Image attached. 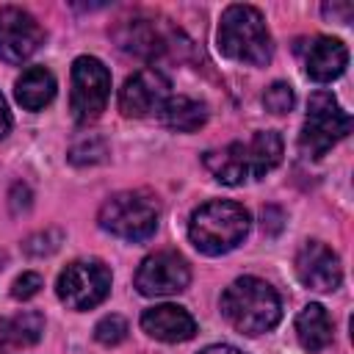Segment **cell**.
<instances>
[{
	"label": "cell",
	"mask_w": 354,
	"mask_h": 354,
	"mask_svg": "<svg viewBox=\"0 0 354 354\" xmlns=\"http://www.w3.org/2000/svg\"><path fill=\"white\" fill-rule=\"evenodd\" d=\"M202 160L218 183L243 185L249 180L266 177L274 166H279V160H282V136L277 130H260L246 144L232 141L221 149H207Z\"/></svg>",
	"instance_id": "obj_1"
},
{
	"label": "cell",
	"mask_w": 354,
	"mask_h": 354,
	"mask_svg": "<svg viewBox=\"0 0 354 354\" xmlns=\"http://www.w3.org/2000/svg\"><path fill=\"white\" fill-rule=\"evenodd\" d=\"M8 130H11V111L6 105V97L0 94V138H6Z\"/></svg>",
	"instance_id": "obj_25"
},
{
	"label": "cell",
	"mask_w": 354,
	"mask_h": 354,
	"mask_svg": "<svg viewBox=\"0 0 354 354\" xmlns=\"http://www.w3.org/2000/svg\"><path fill=\"white\" fill-rule=\"evenodd\" d=\"M171 97V83L160 69H138L119 88V111L133 119H144L160 113L166 100Z\"/></svg>",
	"instance_id": "obj_10"
},
{
	"label": "cell",
	"mask_w": 354,
	"mask_h": 354,
	"mask_svg": "<svg viewBox=\"0 0 354 354\" xmlns=\"http://www.w3.org/2000/svg\"><path fill=\"white\" fill-rule=\"evenodd\" d=\"M351 130V116L340 108V102L329 91H315L307 102V116L299 136V149L304 158L326 155L340 138Z\"/></svg>",
	"instance_id": "obj_6"
},
{
	"label": "cell",
	"mask_w": 354,
	"mask_h": 354,
	"mask_svg": "<svg viewBox=\"0 0 354 354\" xmlns=\"http://www.w3.org/2000/svg\"><path fill=\"white\" fill-rule=\"evenodd\" d=\"M160 119L166 127L177 130V133H194L207 122V108L199 100L191 97H169L166 105L160 108Z\"/></svg>",
	"instance_id": "obj_18"
},
{
	"label": "cell",
	"mask_w": 354,
	"mask_h": 354,
	"mask_svg": "<svg viewBox=\"0 0 354 354\" xmlns=\"http://www.w3.org/2000/svg\"><path fill=\"white\" fill-rule=\"evenodd\" d=\"M111 97V72L94 55H80L72 64V94L69 108L77 124H91L102 116Z\"/></svg>",
	"instance_id": "obj_7"
},
{
	"label": "cell",
	"mask_w": 354,
	"mask_h": 354,
	"mask_svg": "<svg viewBox=\"0 0 354 354\" xmlns=\"http://www.w3.org/2000/svg\"><path fill=\"white\" fill-rule=\"evenodd\" d=\"M216 41H218L221 55L238 64H249V66H266L274 55L271 33L266 28L263 14L246 3H235L224 8L218 19Z\"/></svg>",
	"instance_id": "obj_3"
},
{
	"label": "cell",
	"mask_w": 354,
	"mask_h": 354,
	"mask_svg": "<svg viewBox=\"0 0 354 354\" xmlns=\"http://www.w3.org/2000/svg\"><path fill=\"white\" fill-rule=\"evenodd\" d=\"M41 332H44V318L33 310L0 318V354L28 348V346L39 343Z\"/></svg>",
	"instance_id": "obj_15"
},
{
	"label": "cell",
	"mask_w": 354,
	"mask_h": 354,
	"mask_svg": "<svg viewBox=\"0 0 354 354\" xmlns=\"http://www.w3.org/2000/svg\"><path fill=\"white\" fill-rule=\"evenodd\" d=\"M296 277L301 285H307L310 290H318V293H326V290H335L340 282H343V266H340V257L321 241H307L299 246L296 252Z\"/></svg>",
	"instance_id": "obj_12"
},
{
	"label": "cell",
	"mask_w": 354,
	"mask_h": 354,
	"mask_svg": "<svg viewBox=\"0 0 354 354\" xmlns=\"http://www.w3.org/2000/svg\"><path fill=\"white\" fill-rule=\"evenodd\" d=\"M94 337L102 346H119L127 337V321L122 315H105L94 326Z\"/></svg>",
	"instance_id": "obj_20"
},
{
	"label": "cell",
	"mask_w": 354,
	"mask_h": 354,
	"mask_svg": "<svg viewBox=\"0 0 354 354\" xmlns=\"http://www.w3.org/2000/svg\"><path fill=\"white\" fill-rule=\"evenodd\" d=\"M61 243V232L58 230H44V232H36L25 241V252L28 254H50L55 252Z\"/></svg>",
	"instance_id": "obj_22"
},
{
	"label": "cell",
	"mask_w": 354,
	"mask_h": 354,
	"mask_svg": "<svg viewBox=\"0 0 354 354\" xmlns=\"http://www.w3.org/2000/svg\"><path fill=\"white\" fill-rule=\"evenodd\" d=\"M199 354H243L241 348H235V346H227V343H218V346H207L205 351H199Z\"/></svg>",
	"instance_id": "obj_26"
},
{
	"label": "cell",
	"mask_w": 354,
	"mask_h": 354,
	"mask_svg": "<svg viewBox=\"0 0 354 354\" xmlns=\"http://www.w3.org/2000/svg\"><path fill=\"white\" fill-rule=\"evenodd\" d=\"M55 293L69 310H91L111 293V268L102 260H75L58 274Z\"/></svg>",
	"instance_id": "obj_8"
},
{
	"label": "cell",
	"mask_w": 354,
	"mask_h": 354,
	"mask_svg": "<svg viewBox=\"0 0 354 354\" xmlns=\"http://www.w3.org/2000/svg\"><path fill=\"white\" fill-rule=\"evenodd\" d=\"M221 315L241 335L271 332L282 318V301L277 290L260 277H238L221 293Z\"/></svg>",
	"instance_id": "obj_2"
},
{
	"label": "cell",
	"mask_w": 354,
	"mask_h": 354,
	"mask_svg": "<svg viewBox=\"0 0 354 354\" xmlns=\"http://www.w3.org/2000/svg\"><path fill=\"white\" fill-rule=\"evenodd\" d=\"M14 97L25 111H41L55 97L53 72L44 69V66H28L14 83Z\"/></svg>",
	"instance_id": "obj_16"
},
{
	"label": "cell",
	"mask_w": 354,
	"mask_h": 354,
	"mask_svg": "<svg viewBox=\"0 0 354 354\" xmlns=\"http://www.w3.org/2000/svg\"><path fill=\"white\" fill-rule=\"evenodd\" d=\"M119 47L127 53H136V55H158L166 44L152 22L136 19V22H127L124 30L119 33Z\"/></svg>",
	"instance_id": "obj_19"
},
{
	"label": "cell",
	"mask_w": 354,
	"mask_h": 354,
	"mask_svg": "<svg viewBox=\"0 0 354 354\" xmlns=\"http://www.w3.org/2000/svg\"><path fill=\"white\" fill-rule=\"evenodd\" d=\"M324 17L329 19H337V22H351L354 17V6L351 3H324Z\"/></svg>",
	"instance_id": "obj_24"
},
{
	"label": "cell",
	"mask_w": 354,
	"mask_h": 354,
	"mask_svg": "<svg viewBox=\"0 0 354 354\" xmlns=\"http://www.w3.org/2000/svg\"><path fill=\"white\" fill-rule=\"evenodd\" d=\"M249 227L252 218L243 205L232 199H210L191 213L188 238L202 254L218 257L232 252L238 243H243Z\"/></svg>",
	"instance_id": "obj_4"
},
{
	"label": "cell",
	"mask_w": 354,
	"mask_h": 354,
	"mask_svg": "<svg viewBox=\"0 0 354 354\" xmlns=\"http://www.w3.org/2000/svg\"><path fill=\"white\" fill-rule=\"evenodd\" d=\"M293 102H296L293 88H290L288 83H282V80L271 83V86L266 88V94H263V105H266L271 113H277V116L288 113V111L293 108Z\"/></svg>",
	"instance_id": "obj_21"
},
{
	"label": "cell",
	"mask_w": 354,
	"mask_h": 354,
	"mask_svg": "<svg viewBox=\"0 0 354 354\" xmlns=\"http://www.w3.org/2000/svg\"><path fill=\"white\" fill-rule=\"evenodd\" d=\"M296 337L301 343L304 351L315 354L321 348H326L332 343V318L321 304H307L299 315H296Z\"/></svg>",
	"instance_id": "obj_17"
},
{
	"label": "cell",
	"mask_w": 354,
	"mask_h": 354,
	"mask_svg": "<svg viewBox=\"0 0 354 354\" xmlns=\"http://www.w3.org/2000/svg\"><path fill=\"white\" fill-rule=\"evenodd\" d=\"M348 64V50L340 39L315 36L304 50V72L315 83H332L343 75Z\"/></svg>",
	"instance_id": "obj_14"
},
{
	"label": "cell",
	"mask_w": 354,
	"mask_h": 354,
	"mask_svg": "<svg viewBox=\"0 0 354 354\" xmlns=\"http://www.w3.org/2000/svg\"><path fill=\"white\" fill-rule=\"evenodd\" d=\"M41 41L44 30L28 11L17 6L0 8V61L22 64L41 47Z\"/></svg>",
	"instance_id": "obj_11"
},
{
	"label": "cell",
	"mask_w": 354,
	"mask_h": 354,
	"mask_svg": "<svg viewBox=\"0 0 354 354\" xmlns=\"http://www.w3.org/2000/svg\"><path fill=\"white\" fill-rule=\"evenodd\" d=\"M160 207L147 191H122L102 202L97 221L105 232L124 241H147L158 230Z\"/></svg>",
	"instance_id": "obj_5"
},
{
	"label": "cell",
	"mask_w": 354,
	"mask_h": 354,
	"mask_svg": "<svg viewBox=\"0 0 354 354\" xmlns=\"http://www.w3.org/2000/svg\"><path fill=\"white\" fill-rule=\"evenodd\" d=\"M191 282L188 260L174 249H160L147 254L136 271V288L141 296H174Z\"/></svg>",
	"instance_id": "obj_9"
},
{
	"label": "cell",
	"mask_w": 354,
	"mask_h": 354,
	"mask_svg": "<svg viewBox=\"0 0 354 354\" xmlns=\"http://www.w3.org/2000/svg\"><path fill=\"white\" fill-rule=\"evenodd\" d=\"M41 277L36 274V271H25V274H19L17 279H14V285H11V296L14 299H19V301H28V299H33L39 290H41Z\"/></svg>",
	"instance_id": "obj_23"
},
{
	"label": "cell",
	"mask_w": 354,
	"mask_h": 354,
	"mask_svg": "<svg viewBox=\"0 0 354 354\" xmlns=\"http://www.w3.org/2000/svg\"><path fill=\"white\" fill-rule=\"evenodd\" d=\"M141 329L160 343H185L196 335V321L180 304H158L144 310Z\"/></svg>",
	"instance_id": "obj_13"
}]
</instances>
